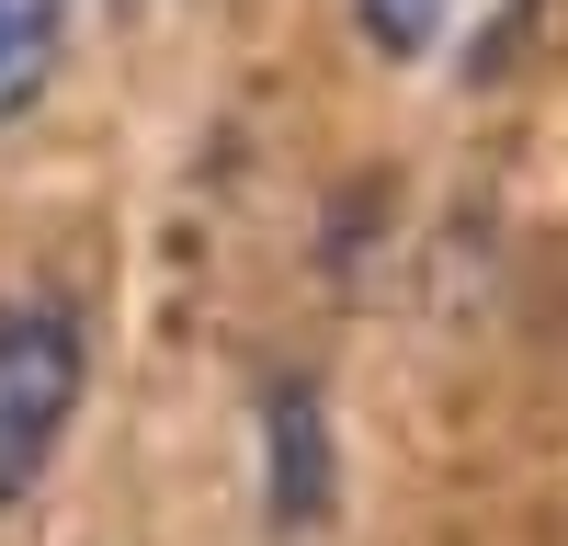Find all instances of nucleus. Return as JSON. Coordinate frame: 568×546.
<instances>
[{
    "label": "nucleus",
    "instance_id": "obj_1",
    "mask_svg": "<svg viewBox=\"0 0 568 546\" xmlns=\"http://www.w3.org/2000/svg\"><path fill=\"white\" fill-rule=\"evenodd\" d=\"M91 387V331L69 296H0V513L58 467Z\"/></svg>",
    "mask_w": 568,
    "mask_h": 546
},
{
    "label": "nucleus",
    "instance_id": "obj_2",
    "mask_svg": "<svg viewBox=\"0 0 568 546\" xmlns=\"http://www.w3.org/2000/svg\"><path fill=\"white\" fill-rule=\"evenodd\" d=\"M329 501H342V467H329V410L307 376L262 387V524L273 535H318Z\"/></svg>",
    "mask_w": 568,
    "mask_h": 546
},
{
    "label": "nucleus",
    "instance_id": "obj_3",
    "mask_svg": "<svg viewBox=\"0 0 568 546\" xmlns=\"http://www.w3.org/2000/svg\"><path fill=\"white\" fill-rule=\"evenodd\" d=\"M69 12H80V0H0V136H12L45 91H58Z\"/></svg>",
    "mask_w": 568,
    "mask_h": 546
},
{
    "label": "nucleus",
    "instance_id": "obj_4",
    "mask_svg": "<svg viewBox=\"0 0 568 546\" xmlns=\"http://www.w3.org/2000/svg\"><path fill=\"white\" fill-rule=\"evenodd\" d=\"M455 0H353V34L375 46V58H420V46L444 34Z\"/></svg>",
    "mask_w": 568,
    "mask_h": 546
}]
</instances>
